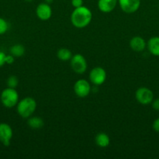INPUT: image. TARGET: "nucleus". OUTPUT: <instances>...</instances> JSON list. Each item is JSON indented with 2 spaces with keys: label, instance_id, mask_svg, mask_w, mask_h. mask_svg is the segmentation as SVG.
<instances>
[{
  "label": "nucleus",
  "instance_id": "f257e3e1",
  "mask_svg": "<svg viewBox=\"0 0 159 159\" xmlns=\"http://www.w3.org/2000/svg\"><path fill=\"white\" fill-rule=\"evenodd\" d=\"M92 17L93 14L90 9L86 6H82L80 7L75 8L70 16V20L75 27L82 29L90 24Z\"/></svg>",
  "mask_w": 159,
  "mask_h": 159
},
{
  "label": "nucleus",
  "instance_id": "f03ea898",
  "mask_svg": "<svg viewBox=\"0 0 159 159\" xmlns=\"http://www.w3.org/2000/svg\"><path fill=\"white\" fill-rule=\"evenodd\" d=\"M37 108V102L32 97H25L19 101L17 105V111L22 118L27 119L32 116Z\"/></svg>",
  "mask_w": 159,
  "mask_h": 159
},
{
  "label": "nucleus",
  "instance_id": "7ed1b4c3",
  "mask_svg": "<svg viewBox=\"0 0 159 159\" xmlns=\"http://www.w3.org/2000/svg\"><path fill=\"white\" fill-rule=\"evenodd\" d=\"M1 102L6 108L16 107L19 102V94L16 89L7 87L1 93Z\"/></svg>",
  "mask_w": 159,
  "mask_h": 159
},
{
  "label": "nucleus",
  "instance_id": "20e7f679",
  "mask_svg": "<svg viewBox=\"0 0 159 159\" xmlns=\"http://www.w3.org/2000/svg\"><path fill=\"white\" fill-rule=\"evenodd\" d=\"M71 68L76 74L82 75L87 68V62L85 57L80 54H76L73 55L70 59Z\"/></svg>",
  "mask_w": 159,
  "mask_h": 159
},
{
  "label": "nucleus",
  "instance_id": "39448f33",
  "mask_svg": "<svg viewBox=\"0 0 159 159\" xmlns=\"http://www.w3.org/2000/svg\"><path fill=\"white\" fill-rule=\"evenodd\" d=\"M135 97L137 102L141 105H149L154 100V93L147 87H140L136 91Z\"/></svg>",
  "mask_w": 159,
  "mask_h": 159
},
{
  "label": "nucleus",
  "instance_id": "423d86ee",
  "mask_svg": "<svg viewBox=\"0 0 159 159\" xmlns=\"http://www.w3.org/2000/svg\"><path fill=\"white\" fill-rule=\"evenodd\" d=\"M107 74L105 70L101 67H95L89 74V79L94 85H101L105 82Z\"/></svg>",
  "mask_w": 159,
  "mask_h": 159
},
{
  "label": "nucleus",
  "instance_id": "0eeeda50",
  "mask_svg": "<svg viewBox=\"0 0 159 159\" xmlns=\"http://www.w3.org/2000/svg\"><path fill=\"white\" fill-rule=\"evenodd\" d=\"M73 91L75 94L80 98H85L90 94L91 86L89 82L85 79H79L73 85Z\"/></svg>",
  "mask_w": 159,
  "mask_h": 159
},
{
  "label": "nucleus",
  "instance_id": "6e6552de",
  "mask_svg": "<svg viewBox=\"0 0 159 159\" xmlns=\"http://www.w3.org/2000/svg\"><path fill=\"white\" fill-rule=\"evenodd\" d=\"M13 135V131L10 126L6 123L0 124V142L6 147L9 146Z\"/></svg>",
  "mask_w": 159,
  "mask_h": 159
},
{
  "label": "nucleus",
  "instance_id": "1a4fd4ad",
  "mask_svg": "<svg viewBox=\"0 0 159 159\" xmlns=\"http://www.w3.org/2000/svg\"><path fill=\"white\" fill-rule=\"evenodd\" d=\"M122 10L126 13H133L139 9L141 0H118Z\"/></svg>",
  "mask_w": 159,
  "mask_h": 159
},
{
  "label": "nucleus",
  "instance_id": "9d476101",
  "mask_svg": "<svg viewBox=\"0 0 159 159\" xmlns=\"http://www.w3.org/2000/svg\"><path fill=\"white\" fill-rule=\"evenodd\" d=\"M36 15L37 18L42 21H46L51 18L52 15V10L49 4L46 2L40 3L36 8Z\"/></svg>",
  "mask_w": 159,
  "mask_h": 159
},
{
  "label": "nucleus",
  "instance_id": "9b49d317",
  "mask_svg": "<svg viewBox=\"0 0 159 159\" xmlns=\"http://www.w3.org/2000/svg\"><path fill=\"white\" fill-rule=\"evenodd\" d=\"M118 0H98V7L101 12L109 13L115 9Z\"/></svg>",
  "mask_w": 159,
  "mask_h": 159
},
{
  "label": "nucleus",
  "instance_id": "f8f14e48",
  "mask_svg": "<svg viewBox=\"0 0 159 159\" xmlns=\"http://www.w3.org/2000/svg\"><path fill=\"white\" fill-rule=\"evenodd\" d=\"M129 47L136 52H141L147 48V43L143 37L140 36L133 37L129 41Z\"/></svg>",
  "mask_w": 159,
  "mask_h": 159
},
{
  "label": "nucleus",
  "instance_id": "ddd939ff",
  "mask_svg": "<svg viewBox=\"0 0 159 159\" xmlns=\"http://www.w3.org/2000/svg\"><path fill=\"white\" fill-rule=\"evenodd\" d=\"M147 48L152 55L159 57V37H153L147 43Z\"/></svg>",
  "mask_w": 159,
  "mask_h": 159
},
{
  "label": "nucleus",
  "instance_id": "4468645a",
  "mask_svg": "<svg viewBox=\"0 0 159 159\" xmlns=\"http://www.w3.org/2000/svg\"><path fill=\"white\" fill-rule=\"evenodd\" d=\"M95 143L100 148H107L110 144V138L106 133L101 132L95 137Z\"/></svg>",
  "mask_w": 159,
  "mask_h": 159
},
{
  "label": "nucleus",
  "instance_id": "2eb2a0df",
  "mask_svg": "<svg viewBox=\"0 0 159 159\" xmlns=\"http://www.w3.org/2000/svg\"><path fill=\"white\" fill-rule=\"evenodd\" d=\"M27 125L33 130H38L44 126V120L39 116H30L27 118Z\"/></svg>",
  "mask_w": 159,
  "mask_h": 159
},
{
  "label": "nucleus",
  "instance_id": "dca6fc26",
  "mask_svg": "<svg viewBox=\"0 0 159 159\" xmlns=\"http://www.w3.org/2000/svg\"><path fill=\"white\" fill-rule=\"evenodd\" d=\"M57 57L62 61H70V59L73 57L72 52L69 49L65 48H60L57 52Z\"/></svg>",
  "mask_w": 159,
  "mask_h": 159
},
{
  "label": "nucleus",
  "instance_id": "f3484780",
  "mask_svg": "<svg viewBox=\"0 0 159 159\" xmlns=\"http://www.w3.org/2000/svg\"><path fill=\"white\" fill-rule=\"evenodd\" d=\"M25 48L22 44H15L10 48V54L14 57H20L24 54Z\"/></svg>",
  "mask_w": 159,
  "mask_h": 159
},
{
  "label": "nucleus",
  "instance_id": "a211bd4d",
  "mask_svg": "<svg viewBox=\"0 0 159 159\" xmlns=\"http://www.w3.org/2000/svg\"><path fill=\"white\" fill-rule=\"evenodd\" d=\"M7 86L9 87V88L16 89V87L18 85L19 80L18 78L16 75H11L7 79Z\"/></svg>",
  "mask_w": 159,
  "mask_h": 159
},
{
  "label": "nucleus",
  "instance_id": "6ab92c4d",
  "mask_svg": "<svg viewBox=\"0 0 159 159\" xmlns=\"http://www.w3.org/2000/svg\"><path fill=\"white\" fill-rule=\"evenodd\" d=\"M8 28H9V25H8L6 20L0 17V35L6 33V31L8 30Z\"/></svg>",
  "mask_w": 159,
  "mask_h": 159
},
{
  "label": "nucleus",
  "instance_id": "aec40b11",
  "mask_svg": "<svg viewBox=\"0 0 159 159\" xmlns=\"http://www.w3.org/2000/svg\"><path fill=\"white\" fill-rule=\"evenodd\" d=\"M71 4L74 8L80 7L84 6V0H71Z\"/></svg>",
  "mask_w": 159,
  "mask_h": 159
},
{
  "label": "nucleus",
  "instance_id": "412c9836",
  "mask_svg": "<svg viewBox=\"0 0 159 159\" xmlns=\"http://www.w3.org/2000/svg\"><path fill=\"white\" fill-rule=\"evenodd\" d=\"M152 128L154 131L157 132V133H159V117L154 120L152 124Z\"/></svg>",
  "mask_w": 159,
  "mask_h": 159
},
{
  "label": "nucleus",
  "instance_id": "4be33fe9",
  "mask_svg": "<svg viewBox=\"0 0 159 159\" xmlns=\"http://www.w3.org/2000/svg\"><path fill=\"white\" fill-rule=\"evenodd\" d=\"M151 105H152L153 109L156 111H159V98L157 99H154V100L151 102Z\"/></svg>",
  "mask_w": 159,
  "mask_h": 159
},
{
  "label": "nucleus",
  "instance_id": "5701e85b",
  "mask_svg": "<svg viewBox=\"0 0 159 159\" xmlns=\"http://www.w3.org/2000/svg\"><path fill=\"white\" fill-rule=\"evenodd\" d=\"M6 54L4 52L0 51V68L6 64Z\"/></svg>",
  "mask_w": 159,
  "mask_h": 159
},
{
  "label": "nucleus",
  "instance_id": "b1692460",
  "mask_svg": "<svg viewBox=\"0 0 159 159\" xmlns=\"http://www.w3.org/2000/svg\"><path fill=\"white\" fill-rule=\"evenodd\" d=\"M14 62V56L12 54H9V55L6 56V64L8 65H11Z\"/></svg>",
  "mask_w": 159,
  "mask_h": 159
},
{
  "label": "nucleus",
  "instance_id": "393cba45",
  "mask_svg": "<svg viewBox=\"0 0 159 159\" xmlns=\"http://www.w3.org/2000/svg\"><path fill=\"white\" fill-rule=\"evenodd\" d=\"M53 2V0H45V2L46 3H48V4H51V2Z\"/></svg>",
  "mask_w": 159,
  "mask_h": 159
},
{
  "label": "nucleus",
  "instance_id": "a878e982",
  "mask_svg": "<svg viewBox=\"0 0 159 159\" xmlns=\"http://www.w3.org/2000/svg\"><path fill=\"white\" fill-rule=\"evenodd\" d=\"M24 1H26V2H32L33 0H24Z\"/></svg>",
  "mask_w": 159,
  "mask_h": 159
}]
</instances>
